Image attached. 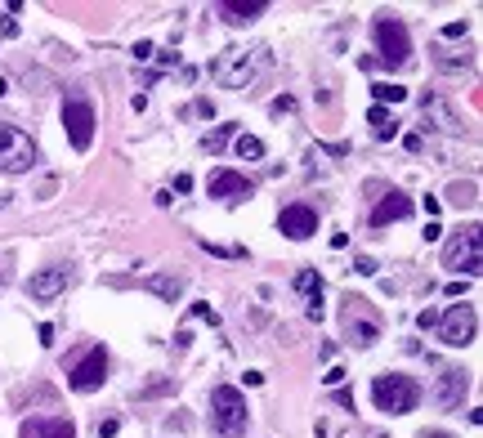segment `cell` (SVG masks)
Segmentation results:
<instances>
[{"label": "cell", "mask_w": 483, "mask_h": 438, "mask_svg": "<svg viewBox=\"0 0 483 438\" xmlns=\"http://www.w3.org/2000/svg\"><path fill=\"white\" fill-rule=\"evenodd\" d=\"M264 63H269V50H264V45H256V50H237L233 45V50H224L211 63V81L224 85V90H246L264 72Z\"/></svg>", "instance_id": "cell-1"}, {"label": "cell", "mask_w": 483, "mask_h": 438, "mask_svg": "<svg viewBox=\"0 0 483 438\" xmlns=\"http://www.w3.org/2000/svg\"><path fill=\"white\" fill-rule=\"evenodd\" d=\"M251 425V407L233 385H215L211 389V430L220 438H237Z\"/></svg>", "instance_id": "cell-2"}, {"label": "cell", "mask_w": 483, "mask_h": 438, "mask_svg": "<svg viewBox=\"0 0 483 438\" xmlns=\"http://www.w3.org/2000/svg\"><path fill=\"white\" fill-rule=\"evenodd\" d=\"M371 398H376V407L390 411V416H407V411H416V403H421V385L403 371H385V376L371 380Z\"/></svg>", "instance_id": "cell-3"}, {"label": "cell", "mask_w": 483, "mask_h": 438, "mask_svg": "<svg viewBox=\"0 0 483 438\" xmlns=\"http://www.w3.org/2000/svg\"><path fill=\"white\" fill-rule=\"evenodd\" d=\"M36 143L22 135L18 126H9V121H0V170L5 175H27V170L36 166Z\"/></svg>", "instance_id": "cell-4"}, {"label": "cell", "mask_w": 483, "mask_h": 438, "mask_svg": "<svg viewBox=\"0 0 483 438\" xmlns=\"http://www.w3.org/2000/svg\"><path fill=\"white\" fill-rule=\"evenodd\" d=\"M63 130H67V143L77 152H90L94 143V103L86 94H67L63 99Z\"/></svg>", "instance_id": "cell-5"}, {"label": "cell", "mask_w": 483, "mask_h": 438, "mask_svg": "<svg viewBox=\"0 0 483 438\" xmlns=\"http://www.w3.org/2000/svg\"><path fill=\"white\" fill-rule=\"evenodd\" d=\"M376 45H381V63L385 67H403L407 58H412V36H407L403 18H394V14L376 18Z\"/></svg>", "instance_id": "cell-6"}, {"label": "cell", "mask_w": 483, "mask_h": 438, "mask_svg": "<svg viewBox=\"0 0 483 438\" xmlns=\"http://www.w3.org/2000/svg\"><path fill=\"white\" fill-rule=\"evenodd\" d=\"M475 331H479V313H475V304H452V309L439 318V340H443L448 349H465V345H475Z\"/></svg>", "instance_id": "cell-7"}, {"label": "cell", "mask_w": 483, "mask_h": 438, "mask_svg": "<svg viewBox=\"0 0 483 438\" xmlns=\"http://www.w3.org/2000/svg\"><path fill=\"white\" fill-rule=\"evenodd\" d=\"M443 269L465 273V277H479V269H483V255H479V228H465V233L456 237L448 251H443Z\"/></svg>", "instance_id": "cell-8"}, {"label": "cell", "mask_w": 483, "mask_h": 438, "mask_svg": "<svg viewBox=\"0 0 483 438\" xmlns=\"http://www.w3.org/2000/svg\"><path fill=\"white\" fill-rule=\"evenodd\" d=\"M103 380H107V349H90V354L67 371V385L77 389V394H94Z\"/></svg>", "instance_id": "cell-9"}, {"label": "cell", "mask_w": 483, "mask_h": 438, "mask_svg": "<svg viewBox=\"0 0 483 438\" xmlns=\"http://www.w3.org/2000/svg\"><path fill=\"white\" fill-rule=\"evenodd\" d=\"M67 286H72V269H67V264H50V269H41V273H32V277H27V296H32V300H41V304L58 300Z\"/></svg>", "instance_id": "cell-10"}, {"label": "cell", "mask_w": 483, "mask_h": 438, "mask_svg": "<svg viewBox=\"0 0 483 438\" xmlns=\"http://www.w3.org/2000/svg\"><path fill=\"white\" fill-rule=\"evenodd\" d=\"M277 228H282L291 241H305V237L318 233V211L305 206V201H296V206H286V211L277 215Z\"/></svg>", "instance_id": "cell-11"}, {"label": "cell", "mask_w": 483, "mask_h": 438, "mask_svg": "<svg viewBox=\"0 0 483 438\" xmlns=\"http://www.w3.org/2000/svg\"><path fill=\"white\" fill-rule=\"evenodd\" d=\"M465 389H470V376H465V371H456V367H448V371H439V385H434V403H439L443 411H456V407H461V398H465Z\"/></svg>", "instance_id": "cell-12"}, {"label": "cell", "mask_w": 483, "mask_h": 438, "mask_svg": "<svg viewBox=\"0 0 483 438\" xmlns=\"http://www.w3.org/2000/svg\"><path fill=\"white\" fill-rule=\"evenodd\" d=\"M251 192H256V184L246 175H237V170H215L211 175V197L220 201H246Z\"/></svg>", "instance_id": "cell-13"}, {"label": "cell", "mask_w": 483, "mask_h": 438, "mask_svg": "<svg viewBox=\"0 0 483 438\" xmlns=\"http://www.w3.org/2000/svg\"><path fill=\"white\" fill-rule=\"evenodd\" d=\"M18 438H77V425L67 416H36V420H22Z\"/></svg>", "instance_id": "cell-14"}, {"label": "cell", "mask_w": 483, "mask_h": 438, "mask_svg": "<svg viewBox=\"0 0 483 438\" xmlns=\"http://www.w3.org/2000/svg\"><path fill=\"white\" fill-rule=\"evenodd\" d=\"M412 215V197H403V192H385L376 201V211H371V228H385V224H398V219Z\"/></svg>", "instance_id": "cell-15"}, {"label": "cell", "mask_w": 483, "mask_h": 438, "mask_svg": "<svg viewBox=\"0 0 483 438\" xmlns=\"http://www.w3.org/2000/svg\"><path fill=\"white\" fill-rule=\"evenodd\" d=\"M139 286L148 291V296L166 300V304H179V300H184V277H179V273H148Z\"/></svg>", "instance_id": "cell-16"}, {"label": "cell", "mask_w": 483, "mask_h": 438, "mask_svg": "<svg viewBox=\"0 0 483 438\" xmlns=\"http://www.w3.org/2000/svg\"><path fill=\"white\" fill-rule=\"evenodd\" d=\"M264 9H269L264 0H251V5H220V18L233 22V27H246V22H256Z\"/></svg>", "instance_id": "cell-17"}, {"label": "cell", "mask_w": 483, "mask_h": 438, "mask_svg": "<svg viewBox=\"0 0 483 438\" xmlns=\"http://www.w3.org/2000/svg\"><path fill=\"white\" fill-rule=\"evenodd\" d=\"M367 121H371V135H376L381 143L398 135V121H394L390 112H385V107H371V112H367Z\"/></svg>", "instance_id": "cell-18"}, {"label": "cell", "mask_w": 483, "mask_h": 438, "mask_svg": "<svg viewBox=\"0 0 483 438\" xmlns=\"http://www.w3.org/2000/svg\"><path fill=\"white\" fill-rule=\"evenodd\" d=\"M296 291H300V296H309V300H322V277L313 273V269H300L296 273Z\"/></svg>", "instance_id": "cell-19"}, {"label": "cell", "mask_w": 483, "mask_h": 438, "mask_svg": "<svg viewBox=\"0 0 483 438\" xmlns=\"http://www.w3.org/2000/svg\"><path fill=\"white\" fill-rule=\"evenodd\" d=\"M349 336H354V345L367 349V345H376V340H381V326H376V322H354V318H349Z\"/></svg>", "instance_id": "cell-20"}, {"label": "cell", "mask_w": 483, "mask_h": 438, "mask_svg": "<svg viewBox=\"0 0 483 438\" xmlns=\"http://www.w3.org/2000/svg\"><path fill=\"white\" fill-rule=\"evenodd\" d=\"M233 148H237L242 161H260V157H264V143H260L256 135H237V139H233Z\"/></svg>", "instance_id": "cell-21"}, {"label": "cell", "mask_w": 483, "mask_h": 438, "mask_svg": "<svg viewBox=\"0 0 483 438\" xmlns=\"http://www.w3.org/2000/svg\"><path fill=\"white\" fill-rule=\"evenodd\" d=\"M371 94H376V107H381V103H403V99H407L403 85H390V81H376V85H371Z\"/></svg>", "instance_id": "cell-22"}, {"label": "cell", "mask_w": 483, "mask_h": 438, "mask_svg": "<svg viewBox=\"0 0 483 438\" xmlns=\"http://www.w3.org/2000/svg\"><path fill=\"white\" fill-rule=\"evenodd\" d=\"M228 139H233V126H220V130H211V135L201 139V148H206V152H220Z\"/></svg>", "instance_id": "cell-23"}, {"label": "cell", "mask_w": 483, "mask_h": 438, "mask_svg": "<svg viewBox=\"0 0 483 438\" xmlns=\"http://www.w3.org/2000/svg\"><path fill=\"white\" fill-rule=\"evenodd\" d=\"M161 394H175V380H157L148 389H139V398H161Z\"/></svg>", "instance_id": "cell-24"}, {"label": "cell", "mask_w": 483, "mask_h": 438, "mask_svg": "<svg viewBox=\"0 0 483 438\" xmlns=\"http://www.w3.org/2000/svg\"><path fill=\"white\" fill-rule=\"evenodd\" d=\"M192 318H201V322H211V326H220V313L211 309V304H192Z\"/></svg>", "instance_id": "cell-25"}, {"label": "cell", "mask_w": 483, "mask_h": 438, "mask_svg": "<svg viewBox=\"0 0 483 438\" xmlns=\"http://www.w3.org/2000/svg\"><path fill=\"white\" fill-rule=\"evenodd\" d=\"M354 273H362V277H376V260H371V255H358V260H354Z\"/></svg>", "instance_id": "cell-26"}, {"label": "cell", "mask_w": 483, "mask_h": 438, "mask_svg": "<svg viewBox=\"0 0 483 438\" xmlns=\"http://www.w3.org/2000/svg\"><path fill=\"white\" fill-rule=\"evenodd\" d=\"M291 107H296V99H291V94H282V99H273V103H269V112H273V117H282V112H291Z\"/></svg>", "instance_id": "cell-27"}, {"label": "cell", "mask_w": 483, "mask_h": 438, "mask_svg": "<svg viewBox=\"0 0 483 438\" xmlns=\"http://www.w3.org/2000/svg\"><path fill=\"white\" fill-rule=\"evenodd\" d=\"M416 326H421V331H430V326H439V313H434V309H421V313H416Z\"/></svg>", "instance_id": "cell-28"}, {"label": "cell", "mask_w": 483, "mask_h": 438, "mask_svg": "<svg viewBox=\"0 0 483 438\" xmlns=\"http://www.w3.org/2000/svg\"><path fill=\"white\" fill-rule=\"evenodd\" d=\"M470 27H465V22H448V27H443V36H448V41H461V36H465Z\"/></svg>", "instance_id": "cell-29"}, {"label": "cell", "mask_w": 483, "mask_h": 438, "mask_svg": "<svg viewBox=\"0 0 483 438\" xmlns=\"http://www.w3.org/2000/svg\"><path fill=\"white\" fill-rule=\"evenodd\" d=\"M421 237H425V241H439V237H443V224H439V219H430V224H425V233H421Z\"/></svg>", "instance_id": "cell-30"}, {"label": "cell", "mask_w": 483, "mask_h": 438, "mask_svg": "<svg viewBox=\"0 0 483 438\" xmlns=\"http://www.w3.org/2000/svg\"><path fill=\"white\" fill-rule=\"evenodd\" d=\"M152 54H157L152 41H139V45H135V58H139V63H143V58H152Z\"/></svg>", "instance_id": "cell-31"}, {"label": "cell", "mask_w": 483, "mask_h": 438, "mask_svg": "<svg viewBox=\"0 0 483 438\" xmlns=\"http://www.w3.org/2000/svg\"><path fill=\"white\" fill-rule=\"evenodd\" d=\"M0 36H5V41H14V36H18V22L5 18V22H0Z\"/></svg>", "instance_id": "cell-32"}, {"label": "cell", "mask_w": 483, "mask_h": 438, "mask_svg": "<svg viewBox=\"0 0 483 438\" xmlns=\"http://www.w3.org/2000/svg\"><path fill=\"white\" fill-rule=\"evenodd\" d=\"M322 313H327V309H322V300H309V318H313V322H322Z\"/></svg>", "instance_id": "cell-33"}, {"label": "cell", "mask_w": 483, "mask_h": 438, "mask_svg": "<svg viewBox=\"0 0 483 438\" xmlns=\"http://www.w3.org/2000/svg\"><path fill=\"white\" fill-rule=\"evenodd\" d=\"M36 336H41V345H54V326L50 322H41V331H36Z\"/></svg>", "instance_id": "cell-34"}, {"label": "cell", "mask_w": 483, "mask_h": 438, "mask_svg": "<svg viewBox=\"0 0 483 438\" xmlns=\"http://www.w3.org/2000/svg\"><path fill=\"white\" fill-rule=\"evenodd\" d=\"M117 434V420H99V438H112Z\"/></svg>", "instance_id": "cell-35"}, {"label": "cell", "mask_w": 483, "mask_h": 438, "mask_svg": "<svg viewBox=\"0 0 483 438\" xmlns=\"http://www.w3.org/2000/svg\"><path fill=\"white\" fill-rule=\"evenodd\" d=\"M421 438H452V434H443V430H421Z\"/></svg>", "instance_id": "cell-36"}, {"label": "cell", "mask_w": 483, "mask_h": 438, "mask_svg": "<svg viewBox=\"0 0 483 438\" xmlns=\"http://www.w3.org/2000/svg\"><path fill=\"white\" fill-rule=\"evenodd\" d=\"M5 264H9V260H5V255H0V282H5Z\"/></svg>", "instance_id": "cell-37"}, {"label": "cell", "mask_w": 483, "mask_h": 438, "mask_svg": "<svg viewBox=\"0 0 483 438\" xmlns=\"http://www.w3.org/2000/svg\"><path fill=\"white\" fill-rule=\"evenodd\" d=\"M0 94H9V81L5 77H0Z\"/></svg>", "instance_id": "cell-38"}, {"label": "cell", "mask_w": 483, "mask_h": 438, "mask_svg": "<svg viewBox=\"0 0 483 438\" xmlns=\"http://www.w3.org/2000/svg\"><path fill=\"white\" fill-rule=\"evenodd\" d=\"M0 206H5V192H0Z\"/></svg>", "instance_id": "cell-39"}]
</instances>
